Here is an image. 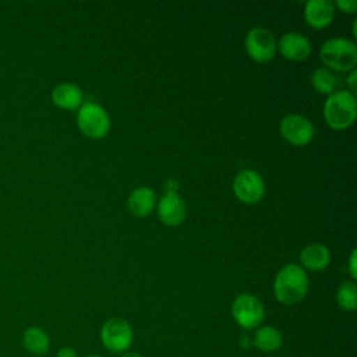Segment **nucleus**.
Wrapping results in <instances>:
<instances>
[{
	"instance_id": "obj_26",
	"label": "nucleus",
	"mask_w": 357,
	"mask_h": 357,
	"mask_svg": "<svg viewBox=\"0 0 357 357\" xmlns=\"http://www.w3.org/2000/svg\"><path fill=\"white\" fill-rule=\"evenodd\" d=\"M36 357H47V356H36Z\"/></svg>"
},
{
	"instance_id": "obj_5",
	"label": "nucleus",
	"mask_w": 357,
	"mask_h": 357,
	"mask_svg": "<svg viewBox=\"0 0 357 357\" xmlns=\"http://www.w3.org/2000/svg\"><path fill=\"white\" fill-rule=\"evenodd\" d=\"M77 124L84 135L98 139L103 138L110 130V117L107 112L95 102H86L79 106Z\"/></svg>"
},
{
	"instance_id": "obj_12",
	"label": "nucleus",
	"mask_w": 357,
	"mask_h": 357,
	"mask_svg": "<svg viewBox=\"0 0 357 357\" xmlns=\"http://www.w3.org/2000/svg\"><path fill=\"white\" fill-rule=\"evenodd\" d=\"M335 14V6L329 0H308L304 7V17L310 26L324 28L331 24Z\"/></svg>"
},
{
	"instance_id": "obj_4",
	"label": "nucleus",
	"mask_w": 357,
	"mask_h": 357,
	"mask_svg": "<svg viewBox=\"0 0 357 357\" xmlns=\"http://www.w3.org/2000/svg\"><path fill=\"white\" fill-rule=\"evenodd\" d=\"M100 342L103 347L114 354L126 353L134 340V331L128 321L120 317L109 318L100 328Z\"/></svg>"
},
{
	"instance_id": "obj_2",
	"label": "nucleus",
	"mask_w": 357,
	"mask_h": 357,
	"mask_svg": "<svg viewBox=\"0 0 357 357\" xmlns=\"http://www.w3.org/2000/svg\"><path fill=\"white\" fill-rule=\"evenodd\" d=\"M357 116V102L354 93L342 89L332 92L324 105V117L329 127L343 130L350 127Z\"/></svg>"
},
{
	"instance_id": "obj_16",
	"label": "nucleus",
	"mask_w": 357,
	"mask_h": 357,
	"mask_svg": "<svg viewBox=\"0 0 357 357\" xmlns=\"http://www.w3.org/2000/svg\"><path fill=\"white\" fill-rule=\"evenodd\" d=\"M252 344L264 353H273L283 344L282 332L271 325L258 326L252 337Z\"/></svg>"
},
{
	"instance_id": "obj_24",
	"label": "nucleus",
	"mask_w": 357,
	"mask_h": 357,
	"mask_svg": "<svg viewBox=\"0 0 357 357\" xmlns=\"http://www.w3.org/2000/svg\"><path fill=\"white\" fill-rule=\"evenodd\" d=\"M120 357H144V356L141 353H137V351H126Z\"/></svg>"
},
{
	"instance_id": "obj_6",
	"label": "nucleus",
	"mask_w": 357,
	"mask_h": 357,
	"mask_svg": "<svg viewBox=\"0 0 357 357\" xmlns=\"http://www.w3.org/2000/svg\"><path fill=\"white\" fill-rule=\"evenodd\" d=\"M231 315L243 329H257L265 318V308L258 297L250 293L238 294L231 304Z\"/></svg>"
},
{
	"instance_id": "obj_22",
	"label": "nucleus",
	"mask_w": 357,
	"mask_h": 357,
	"mask_svg": "<svg viewBox=\"0 0 357 357\" xmlns=\"http://www.w3.org/2000/svg\"><path fill=\"white\" fill-rule=\"evenodd\" d=\"M356 255H357V251L353 250L351 254H350V259H349V272L351 275L353 279L357 278V266H356Z\"/></svg>"
},
{
	"instance_id": "obj_14",
	"label": "nucleus",
	"mask_w": 357,
	"mask_h": 357,
	"mask_svg": "<svg viewBox=\"0 0 357 357\" xmlns=\"http://www.w3.org/2000/svg\"><path fill=\"white\" fill-rule=\"evenodd\" d=\"M52 100L61 109L74 110L82 103V91L73 82H61L53 88Z\"/></svg>"
},
{
	"instance_id": "obj_15",
	"label": "nucleus",
	"mask_w": 357,
	"mask_h": 357,
	"mask_svg": "<svg viewBox=\"0 0 357 357\" xmlns=\"http://www.w3.org/2000/svg\"><path fill=\"white\" fill-rule=\"evenodd\" d=\"M300 261L304 268L310 271H322L331 261L329 250L319 243L305 245L300 252Z\"/></svg>"
},
{
	"instance_id": "obj_10",
	"label": "nucleus",
	"mask_w": 357,
	"mask_h": 357,
	"mask_svg": "<svg viewBox=\"0 0 357 357\" xmlns=\"http://www.w3.org/2000/svg\"><path fill=\"white\" fill-rule=\"evenodd\" d=\"M158 215L167 226H177L185 218V204L176 192H166L158 202Z\"/></svg>"
},
{
	"instance_id": "obj_18",
	"label": "nucleus",
	"mask_w": 357,
	"mask_h": 357,
	"mask_svg": "<svg viewBox=\"0 0 357 357\" xmlns=\"http://www.w3.org/2000/svg\"><path fill=\"white\" fill-rule=\"evenodd\" d=\"M336 301L344 311H354L357 308V287L351 280H344L339 284L336 291Z\"/></svg>"
},
{
	"instance_id": "obj_13",
	"label": "nucleus",
	"mask_w": 357,
	"mask_h": 357,
	"mask_svg": "<svg viewBox=\"0 0 357 357\" xmlns=\"http://www.w3.org/2000/svg\"><path fill=\"white\" fill-rule=\"evenodd\" d=\"M156 204V195L155 191L151 187H137L132 190L127 199V206L131 215L137 218L148 216Z\"/></svg>"
},
{
	"instance_id": "obj_25",
	"label": "nucleus",
	"mask_w": 357,
	"mask_h": 357,
	"mask_svg": "<svg viewBox=\"0 0 357 357\" xmlns=\"http://www.w3.org/2000/svg\"><path fill=\"white\" fill-rule=\"evenodd\" d=\"M84 357H105V356H100V354H89V356H84Z\"/></svg>"
},
{
	"instance_id": "obj_7",
	"label": "nucleus",
	"mask_w": 357,
	"mask_h": 357,
	"mask_svg": "<svg viewBox=\"0 0 357 357\" xmlns=\"http://www.w3.org/2000/svg\"><path fill=\"white\" fill-rule=\"evenodd\" d=\"M244 47L252 60L264 63L275 56L278 43L271 31L262 26H255L245 35Z\"/></svg>"
},
{
	"instance_id": "obj_9",
	"label": "nucleus",
	"mask_w": 357,
	"mask_h": 357,
	"mask_svg": "<svg viewBox=\"0 0 357 357\" xmlns=\"http://www.w3.org/2000/svg\"><path fill=\"white\" fill-rule=\"evenodd\" d=\"M233 191L241 202L255 204L262 198L265 192V183L259 173L251 169H245L234 177Z\"/></svg>"
},
{
	"instance_id": "obj_20",
	"label": "nucleus",
	"mask_w": 357,
	"mask_h": 357,
	"mask_svg": "<svg viewBox=\"0 0 357 357\" xmlns=\"http://www.w3.org/2000/svg\"><path fill=\"white\" fill-rule=\"evenodd\" d=\"M335 4L344 13H354L357 10L356 0H337Z\"/></svg>"
},
{
	"instance_id": "obj_23",
	"label": "nucleus",
	"mask_w": 357,
	"mask_h": 357,
	"mask_svg": "<svg viewBox=\"0 0 357 357\" xmlns=\"http://www.w3.org/2000/svg\"><path fill=\"white\" fill-rule=\"evenodd\" d=\"M356 79H357V71L354 68V70H351V73H350V75L347 78V85H349L351 93L356 92Z\"/></svg>"
},
{
	"instance_id": "obj_3",
	"label": "nucleus",
	"mask_w": 357,
	"mask_h": 357,
	"mask_svg": "<svg viewBox=\"0 0 357 357\" xmlns=\"http://www.w3.org/2000/svg\"><path fill=\"white\" fill-rule=\"evenodd\" d=\"M319 57L336 71H351L357 64V46L346 38H331L321 46Z\"/></svg>"
},
{
	"instance_id": "obj_21",
	"label": "nucleus",
	"mask_w": 357,
	"mask_h": 357,
	"mask_svg": "<svg viewBox=\"0 0 357 357\" xmlns=\"http://www.w3.org/2000/svg\"><path fill=\"white\" fill-rule=\"evenodd\" d=\"M56 357H78V353H77V350L74 347L64 346V347H60L57 350Z\"/></svg>"
},
{
	"instance_id": "obj_8",
	"label": "nucleus",
	"mask_w": 357,
	"mask_h": 357,
	"mask_svg": "<svg viewBox=\"0 0 357 357\" xmlns=\"http://www.w3.org/2000/svg\"><path fill=\"white\" fill-rule=\"evenodd\" d=\"M279 130L286 141L297 146L308 144L315 132L312 123L307 117L296 113L286 114L279 124Z\"/></svg>"
},
{
	"instance_id": "obj_19",
	"label": "nucleus",
	"mask_w": 357,
	"mask_h": 357,
	"mask_svg": "<svg viewBox=\"0 0 357 357\" xmlns=\"http://www.w3.org/2000/svg\"><path fill=\"white\" fill-rule=\"evenodd\" d=\"M311 84L312 86L321 92V93H328L331 95L332 92H335V86H336V77L335 74L325 67H319L317 68L312 75H311Z\"/></svg>"
},
{
	"instance_id": "obj_11",
	"label": "nucleus",
	"mask_w": 357,
	"mask_h": 357,
	"mask_svg": "<svg viewBox=\"0 0 357 357\" xmlns=\"http://www.w3.org/2000/svg\"><path fill=\"white\" fill-rule=\"evenodd\" d=\"M279 52L283 57L294 61L305 60L311 53V43L310 40L298 33V32H287L284 33L279 43H278Z\"/></svg>"
},
{
	"instance_id": "obj_1",
	"label": "nucleus",
	"mask_w": 357,
	"mask_h": 357,
	"mask_svg": "<svg viewBox=\"0 0 357 357\" xmlns=\"http://www.w3.org/2000/svg\"><path fill=\"white\" fill-rule=\"evenodd\" d=\"M308 276L297 264L284 265L273 282V294L282 304H296L304 298L308 291Z\"/></svg>"
},
{
	"instance_id": "obj_17",
	"label": "nucleus",
	"mask_w": 357,
	"mask_h": 357,
	"mask_svg": "<svg viewBox=\"0 0 357 357\" xmlns=\"http://www.w3.org/2000/svg\"><path fill=\"white\" fill-rule=\"evenodd\" d=\"M22 346L32 354L46 356L50 349V337L49 335L39 326H29L22 333Z\"/></svg>"
}]
</instances>
